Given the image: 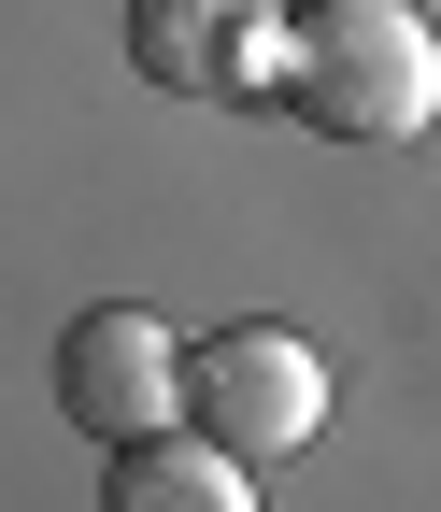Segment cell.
Returning a JSON list of instances; mask_svg holds the SVG:
<instances>
[{
    "label": "cell",
    "mask_w": 441,
    "mask_h": 512,
    "mask_svg": "<svg viewBox=\"0 0 441 512\" xmlns=\"http://www.w3.org/2000/svg\"><path fill=\"white\" fill-rule=\"evenodd\" d=\"M299 128L328 143H413L441 114V29L413 0H313L285 15V86H271Z\"/></svg>",
    "instance_id": "6da1fadb"
},
{
    "label": "cell",
    "mask_w": 441,
    "mask_h": 512,
    "mask_svg": "<svg viewBox=\"0 0 441 512\" xmlns=\"http://www.w3.org/2000/svg\"><path fill=\"white\" fill-rule=\"evenodd\" d=\"M185 413H200V441H228L242 470H271V456H299V441L328 427V356L285 342V328H214L185 356Z\"/></svg>",
    "instance_id": "7a4b0ae2"
},
{
    "label": "cell",
    "mask_w": 441,
    "mask_h": 512,
    "mask_svg": "<svg viewBox=\"0 0 441 512\" xmlns=\"http://www.w3.org/2000/svg\"><path fill=\"white\" fill-rule=\"evenodd\" d=\"M57 413H72L86 441H157L185 413V342L157 328L143 299L72 313V342H57Z\"/></svg>",
    "instance_id": "3957f363"
},
{
    "label": "cell",
    "mask_w": 441,
    "mask_h": 512,
    "mask_svg": "<svg viewBox=\"0 0 441 512\" xmlns=\"http://www.w3.org/2000/svg\"><path fill=\"white\" fill-rule=\"evenodd\" d=\"M129 72L171 86V100H271L285 15L271 0H129Z\"/></svg>",
    "instance_id": "277c9868"
},
{
    "label": "cell",
    "mask_w": 441,
    "mask_h": 512,
    "mask_svg": "<svg viewBox=\"0 0 441 512\" xmlns=\"http://www.w3.org/2000/svg\"><path fill=\"white\" fill-rule=\"evenodd\" d=\"M100 512H257V484H242V456L228 441H114V484H100Z\"/></svg>",
    "instance_id": "5b68a950"
}]
</instances>
